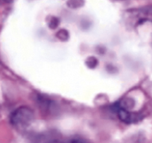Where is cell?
Listing matches in <instances>:
<instances>
[{"instance_id": "cell-1", "label": "cell", "mask_w": 152, "mask_h": 143, "mask_svg": "<svg viewBox=\"0 0 152 143\" xmlns=\"http://www.w3.org/2000/svg\"><path fill=\"white\" fill-rule=\"evenodd\" d=\"M34 119V113L31 109L26 107H20L13 112L11 122L16 128L22 130L28 126Z\"/></svg>"}, {"instance_id": "cell-2", "label": "cell", "mask_w": 152, "mask_h": 143, "mask_svg": "<svg viewBox=\"0 0 152 143\" xmlns=\"http://www.w3.org/2000/svg\"><path fill=\"white\" fill-rule=\"evenodd\" d=\"M0 1L2 2H5V3H9V2H11L12 0H0Z\"/></svg>"}]
</instances>
